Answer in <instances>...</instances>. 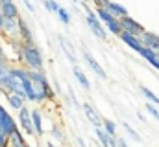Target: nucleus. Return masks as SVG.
<instances>
[{"instance_id": "nucleus-13", "label": "nucleus", "mask_w": 159, "mask_h": 147, "mask_svg": "<svg viewBox=\"0 0 159 147\" xmlns=\"http://www.w3.org/2000/svg\"><path fill=\"white\" fill-rule=\"evenodd\" d=\"M7 147H28L24 136H22V131H20L19 127L7 136Z\"/></svg>"}, {"instance_id": "nucleus-26", "label": "nucleus", "mask_w": 159, "mask_h": 147, "mask_svg": "<svg viewBox=\"0 0 159 147\" xmlns=\"http://www.w3.org/2000/svg\"><path fill=\"white\" fill-rule=\"evenodd\" d=\"M52 136H54L56 140H59V142H65V136L61 134V129H59V127H52Z\"/></svg>"}, {"instance_id": "nucleus-12", "label": "nucleus", "mask_w": 159, "mask_h": 147, "mask_svg": "<svg viewBox=\"0 0 159 147\" xmlns=\"http://www.w3.org/2000/svg\"><path fill=\"white\" fill-rule=\"evenodd\" d=\"M4 94H6V99H7V103H9L11 109L19 110L26 105V98L22 94H15V92H4Z\"/></svg>"}, {"instance_id": "nucleus-21", "label": "nucleus", "mask_w": 159, "mask_h": 147, "mask_svg": "<svg viewBox=\"0 0 159 147\" xmlns=\"http://www.w3.org/2000/svg\"><path fill=\"white\" fill-rule=\"evenodd\" d=\"M141 88V94L148 99V103H152V105H156V107H159V98L148 88V86H139Z\"/></svg>"}, {"instance_id": "nucleus-23", "label": "nucleus", "mask_w": 159, "mask_h": 147, "mask_svg": "<svg viewBox=\"0 0 159 147\" xmlns=\"http://www.w3.org/2000/svg\"><path fill=\"white\" fill-rule=\"evenodd\" d=\"M41 4L44 6V9H46L48 13H57V9L61 7V6L57 4V0H41Z\"/></svg>"}, {"instance_id": "nucleus-28", "label": "nucleus", "mask_w": 159, "mask_h": 147, "mask_svg": "<svg viewBox=\"0 0 159 147\" xmlns=\"http://www.w3.org/2000/svg\"><path fill=\"white\" fill-rule=\"evenodd\" d=\"M7 68H9L7 63H0V77H2L4 74H7Z\"/></svg>"}, {"instance_id": "nucleus-29", "label": "nucleus", "mask_w": 159, "mask_h": 147, "mask_svg": "<svg viewBox=\"0 0 159 147\" xmlns=\"http://www.w3.org/2000/svg\"><path fill=\"white\" fill-rule=\"evenodd\" d=\"M117 145H119V147H129V145H128V142H126L124 138H117Z\"/></svg>"}, {"instance_id": "nucleus-19", "label": "nucleus", "mask_w": 159, "mask_h": 147, "mask_svg": "<svg viewBox=\"0 0 159 147\" xmlns=\"http://www.w3.org/2000/svg\"><path fill=\"white\" fill-rule=\"evenodd\" d=\"M28 79L32 83H46L48 81L44 70H28Z\"/></svg>"}, {"instance_id": "nucleus-3", "label": "nucleus", "mask_w": 159, "mask_h": 147, "mask_svg": "<svg viewBox=\"0 0 159 147\" xmlns=\"http://www.w3.org/2000/svg\"><path fill=\"white\" fill-rule=\"evenodd\" d=\"M120 26H122V32L129 33V35L141 37L144 32V26L141 22H137L131 15H126V17H120Z\"/></svg>"}, {"instance_id": "nucleus-31", "label": "nucleus", "mask_w": 159, "mask_h": 147, "mask_svg": "<svg viewBox=\"0 0 159 147\" xmlns=\"http://www.w3.org/2000/svg\"><path fill=\"white\" fill-rule=\"evenodd\" d=\"M78 144H80V147H87V145H85V142H83V140H81L80 136H78Z\"/></svg>"}, {"instance_id": "nucleus-7", "label": "nucleus", "mask_w": 159, "mask_h": 147, "mask_svg": "<svg viewBox=\"0 0 159 147\" xmlns=\"http://www.w3.org/2000/svg\"><path fill=\"white\" fill-rule=\"evenodd\" d=\"M139 39H141V44H143L144 48H148V50H152V52L159 53V35H156L154 32L144 30L143 35L139 37Z\"/></svg>"}, {"instance_id": "nucleus-2", "label": "nucleus", "mask_w": 159, "mask_h": 147, "mask_svg": "<svg viewBox=\"0 0 159 147\" xmlns=\"http://www.w3.org/2000/svg\"><path fill=\"white\" fill-rule=\"evenodd\" d=\"M85 22H87L89 30L93 32V35H94V37L102 39V40H106V39H107V32H106V28L102 26V22H100V20L96 19L94 11L87 9V13H85Z\"/></svg>"}, {"instance_id": "nucleus-16", "label": "nucleus", "mask_w": 159, "mask_h": 147, "mask_svg": "<svg viewBox=\"0 0 159 147\" xmlns=\"http://www.w3.org/2000/svg\"><path fill=\"white\" fill-rule=\"evenodd\" d=\"M32 125H34V132L37 136L44 134V131H43V116H41V112L37 109L32 110Z\"/></svg>"}, {"instance_id": "nucleus-9", "label": "nucleus", "mask_w": 159, "mask_h": 147, "mask_svg": "<svg viewBox=\"0 0 159 147\" xmlns=\"http://www.w3.org/2000/svg\"><path fill=\"white\" fill-rule=\"evenodd\" d=\"M19 40H20V42H24V44L34 42V33H32V30H30L28 22H26L22 17H19Z\"/></svg>"}, {"instance_id": "nucleus-14", "label": "nucleus", "mask_w": 159, "mask_h": 147, "mask_svg": "<svg viewBox=\"0 0 159 147\" xmlns=\"http://www.w3.org/2000/svg\"><path fill=\"white\" fill-rule=\"evenodd\" d=\"M81 109H83V112H85L87 120H89L94 127H102V118H100V114L93 109L89 103H81Z\"/></svg>"}, {"instance_id": "nucleus-33", "label": "nucleus", "mask_w": 159, "mask_h": 147, "mask_svg": "<svg viewBox=\"0 0 159 147\" xmlns=\"http://www.w3.org/2000/svg\"><path fill=\"white\" fill-rule=\"evenodd\" d=\"M2 24H4V17H2V13H0V30H2Z\"/></svg>"}, {"instance_id": "nucleus-6", "label": "nucleus", "mask_w": 159, "mask_h": 147, "mask_svg": "<svg viewBox=\"0 0 159 147\" xmlns=\"http://www.w3.org/2000/svg\"><path fill=\"white\" fill-rule=\"evenodd\" d=\"M81 53H83V59H85V63L91 66V70H93V72L96 74L100 79H107V74H106V70L102 68V65L94 59V55H93L89 50H85V48H83V50H81Z\"/></svg>"}, {"instance_id": "nucleus-11", "label": "nucleus", "mask_w": 159, "mask_h": 147, "mask_svg": "<svg viewBox=\"0 0 159 147\" xmlns=\"http://www.w3.org/2000/svg\"><path fill=\"white\" fill-rule=\"evenodd\" d=\"M0 13H2L4 19H11V20H17L20 17V11H19V7H17L15 2H9V4L0 6Z\"/></svg>"}, {"instance_id": "nucleus-20", "label": "nucleus", "mask_w": 159, "mask_h": 147, "mask_svg": "<svg viewBox=\"0 0 159 147\" xmlns=\"http://www.w3.org/2000/svg\"><path fill=\"white\" fill-rule=\"evenodd\" d=\"M102 129H104V132H106L107 136L117 138V125H115V121H111V120H102Z\"/></svg>"}, {"instance_id": "nucleus-35", "label": "nucleus", "mask_w": 159, "mask_h": 147, "mask_svg": "<svg viewBox=\"0 0 159 147\" xmlns=\"http://www.w3.org/2000/svg\"><path fill=\"white\" fill-rule=\"evenodd\" d=\"M81 2H83V4H89V2H91V0H81Z\"/></svg>"}, {"instance_id": "nucleus-4", "label": "nucleus", "mask_w": 159, "mask_h": 147, "mask_svg": "<svg viewBox=\"0 0 159 147\" xmlns=\"http://www.w3.org/2000/svg\"><path fill=\"white\" fill-rule=\"evenodd\" d=\"M17 127L26 132V134H35L34 132V125H32V110L28 109L26 105L22 109H19V121H17Z\"/></svg>"}, {"instance_id": "nucleus-37", "label": "nucleus", "mask_w": 159, "mask_h": 147, "mask_svg": "<svg viewBox=\"0 0 159 147\" xmlns=\"http://www.w3.org/2000/svg\"><path fill=\"white\" fill-rule=\"evenodd\" d=\"M0 48H2V44H0Z\"/></svg>"}, {"instance_id": "nucleus-15", "label": "nucleus", "mask_w": 159, "mask_h": 147, "mask_svg": "<svg viewBox=\"0 0 159 147\" xmlns=\"http://www.w3.org/2000/svg\"><path fill=\"white\" fill-rule=\"evenodd\" d=\"M119 37H120V40H122L124 44H128V46H129L133 52H137V53H139V50L143 48V44H141V39H139V37L129 35V33H126V32H122Z\"/></svg>"}, {"instance_id": "nucleus-10", "label": "nucleus", "mask_w": 159, "mask_h": 147, "mask_svg": "<svg viewBox=\"0 0 159 147\" xmlns=\"http://www.w3.org/2000/svg\"><path fill=\"white\" fill-rule=\"evenodd\" d=\"M57 40H59V48L63 50V53L67 55V59H69L72 65H76V61H78V59H76V52H74V48L70 46V42H69L63 35H57Z\"/></svg>"}, {"instance_id": "nucleus-18", "label": "nucleus", "mask_w": 159, "mask_h": 147, "mask_svg": "<svg viewBox=\"0 0 159 147\" xmlns=\"http://www.w3.org/2000/svg\"><path fill=\"white\" fill-rule=\"evenodd\" d=\"M104 28H107V30H109V32H111L113 35H120V33H122L120 19H117V17H113V19H111L109 22H106V24H104ZM107 30H106V32H107Z\"/></svg>"}, {"instance_id": "nucleus-36", "label": "nucleus", "mask_w": 159, "mask_h": 147, "mask_svg": "<svg viewBox=\"0 0 159 147\" xmlns=\"http://www.w3.org/2000/svg\"><path fill=\"white\" fill-rule=\"evenodd\" d=\"M72 2H74V4H76V2H80V0H72Z\"/></svg>"}, {"instance_id": "nucleus-8", "label": "nucleus", "mask_w": 159, "mask_h": 147, "mask_svg": "<svg viewBox=\"0 0 159 147\" xmlns=\"http://www.w3.org/2000/svg\"><path fill=\"white\" fill-rule=\"evenodd\" d=\"M0 33L13 40H19V19L17 20H11V19H4V24H2V30Z\"/></svg>"}, {"instance_id": "nucleus-27", "label": "nucleus", "mask_w": 159, "mask_h": 147, "mask_svg": "<svg viewBox=\"0 0 159 147\" xmlns=\"http://www.w3.org/2000/svg\"><path fill=\"white\" fill-rule=\"evenodd\" d=\"M22 4L26 6V9H28L32 15H35V6H34V2H32V0H22Z\"/></svg>"}, {"instance_id": "nucleus-25", "label": "nucleus", "mask_w": 159, "mask_h": 147, "mask_svg": "<svg viewBox=\"0 0 159 147\" xmlns=\"http://www.w3.org/2000/svg\"><path fill=\"white\" fill-rule=\"evenodd\" d=\"M122 125H124V129H126V131H128V134H129V136H131V138H133V140H135V142H143V140H141V136H139V134H137V132H135V129H133V127H131V125H129V123H128V121H124V123H122Z\"/></svg>"}, {"instance_id": "nucleus-22", "label": "nucleus", "mask_w": 159, "mask_h": 147, "mask_svg": "<svg viewBox=\"0 0 159 147\" xmlns=\"http://www.w3.org/2000/svg\"><path fill=\"white\" fill-rule=\"evenodd\" d=\"M94 134H96V138L100 140L102 147H109V136L104 132V129H102V127H94Z\"/></svg>"}, {"instance_id": "nucleus-24", "label": "nucleus", "mask_w": 159, "mask_h": 147, "mask_svg": "<svg viewBox=\"0 0 159 147\" xmlns=\"http://www.w3.org/2000/svg\"><path fill=\"white\" fill-rule=\"evenodd\" d=\"M56 15L59 17V20H61L65 26H69V24H70V13H69V9H65V7H59Z\"/></svg>"}, {"instance_id": "nucleus-5", "label": "nucleus", "mask_w": 159, "mask_h": 147, "mask_svg": "<svg viewBox=\"0 0 159 147\" xmlns=\"http://www.w3.org/2000/svg\"><path fill=\"white\" fill-rule=\"evenodd\" d=\"M96 7H104V9H107V11H109L113 17H117V19L129 15V13H128V9H126L122 4L113 2V0H98V6H96Z\"/></svg>"}, {"instance_id": "nucleus-1", "label": "nucleus", "mask_w": 159, "mask_h": 147, "mask_svg": "<svg viewBox=\"0 0 159 147\" xmlns=\"http://www.w3.org/2000/svg\"><path fill=\"white\" fill-rule=\"evenodd\" d=\"M19 57L24 63L26 70H43V66H44L43 53L35 42H28V44L22 42L20 50H19Z\"/></svg>"}, {"instance_id": "nucleus-34", "label": "nucleus", "mask_w": 159, "mask_h": 147, "mask_svg": "<svg viewBox=\"0 0 159 147\" xmlns=\"http://www.w3.org/2000/svg\"><path fill=\"white\" fill-rule=\"evenodd\" d=\"M46 147H56V145H54V144H50V142H48V144H46Z\"/></svg>"}, {"instance_id": "nucleus-17", "label": "nucleus", "mask_w": 159, "mask_h": 147, "mask_svg": "<svg viewBox=\"0 0 159 147\" xmlns=\"http://www.w3.org/2000/svg\"><path fill=\"white\" fill-rule=\"evenodd\" d=\"M72 74H74L76 81H78L80 85H81V88H85V90H91V81L87 79V75L83 74V70L80 68L78 65H74V70H72Z\"/></svg>"}, {"instance_id": "nucleus-30", "label": "nucleus", "mask_w": 159, "mask_h": 147, "mask_svg": "<svg viewBox=\"0 0 159 147\" xmlns=\"http://www.w3.org/2000/svg\"><path fill=\"white\" fill-rule=\"evenodd\" d=\"M137 118H139V120H141V121H146V118H144V116H143V114H141V112H137Z\"/></svg>"}, {"instance_id": "nucleus-32", "label": "nucleus", "mask_w": 159, "mask_h": 147, "mask_svg": "<svg viewBox=\"0 0 159 147\" xmlns=\"http://www.w3.org/2000/svg\"><path fill=\"white\" fill-rule=\"evenodd\" d=\"M9 2H13V0H0V6H4V4H9Z\"/></svg>"}]
</instances>
